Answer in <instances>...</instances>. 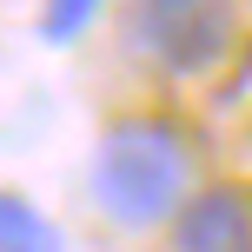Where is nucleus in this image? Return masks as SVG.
<instances>
[{
    "label": "nucleus",
    "mask_w": 252,
    "mask_h": 252,
    "mask_svg": "<svg viewBox=\"0 0 252 252\" xmlns=\"http://www.w3.org/2000/svg\"><path fill=\"white\" fill-rule=\"evenodd\" d=\"M192 192V153L166 120H113L93 146V199L126 232L166 226Z\"/></svg>",
    "instance_id": "f257e3e1"
},
{
    "label": "nucleus",
    "mask_w": 252,
    "mask_h": 252,
    "mask_svg": "<svg viewBox=\"0 0 252 252\" xmlns=\"http://www.w3.org/2000/svg\"><path fill=\"white\" fill-rule=\"evenodd\" d=\"M133 47L146 53L159 73L199 80L239 40V7L232 0H133Z\"/></svg>",
    "instance_id": "f03ea898"
},
{
    "label": "nucleus",
    "mask_w": 252,
    "mask_h": 252,
    "mask_svg": "<svg viewBox=\"0 0 252 252\" xmlns=\"http://www.w3.org/2000/svg\"><path fill=\"white\" fill-rule=\"evenodd\" d=\"M173 252H252V192L206 186L173 213Z\"/></svg>",
    "instance_id": "7ed1b4c3"
},
{
    "label": "nucleus",
    "mask_w": 252,
    "mask_h": 252,
    "mask_svg": "<svg viewBox=\"0 0 252 252\" xmlns=\"http://www.w3.org/2000/svg\"><path fill=\"white\" fill-rule=\"evenodd\" d=\"M0 252H66L53 219L20 192H0Z\"/></svg>",
    "instance_id": "20e7f679"
},
{
    "label": "nucleus",
    "mask_w": 252,
    "mask_h": 252,
    "mask_svg": "<svg viewBox=\"0 0 252 252\" xmlns=\"http://www.w3.org/2000/svg\"><path fill=\"white\" fill-rule=\"evenodd\" d=\"M106 0H47V40H73L80 27L100 20Z\"/></svg>",
    "instance_id": "39448f33"
}]
</instances>
